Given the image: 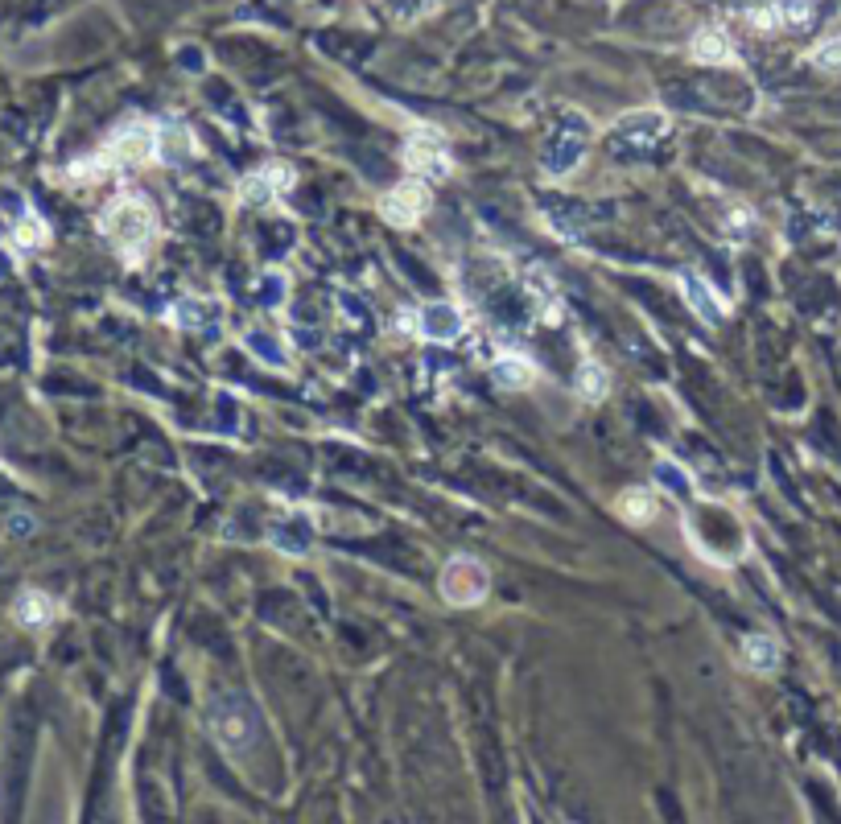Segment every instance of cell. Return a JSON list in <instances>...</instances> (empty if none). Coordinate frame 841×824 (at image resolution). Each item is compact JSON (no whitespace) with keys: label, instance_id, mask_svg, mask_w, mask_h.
<instances>
[{"label":"cell","instance_id":"3","mask_svg":"<svg viewBox=\"0 0 841 824\" xmlns=\"http://www.w3.org/2000/svg\"><path fill=\"white\" fill-rule=\"evenodd\" d=\"M487 590H491V573L475 557H454L442 569V598L450 606H479L487 598Z\"/></svg>","mask_w":841,"mask_h":824},{"label":"cell","instance_id":"11","mask_svg":"<svg viewBox=\"0 0 841 824\" xmlns=\"http://www.w3.org/2000/svg\"><path fill=\"white\" fill-rule=\"evenodd\" d=\"M689 54L705 66H726V62H734V42L722 25H701L689 42Z\"/></svg>","mask_w":841,"mask_h":824},{"label":"cell","instance_id":"18","mask_svg":"<svg viewBox=\"0 0 841 824\" xmlns=\"http://www.w3.org/2000/svg\"><path fill=\"white\" fill-rule=\"evenodd\" d=\"M186 149H190L186 128H182V124H165V128H161V141H157V157L170 161V165H178V161H186Z\"/></svg>","mask_w":841,"mask_h":824},{"label":"cell","instance_id":"19","mask_svg":"<svg viewBox=\"0 0 841 824\" xmlns=\"http://www.w3.org/2000/svg\"><path fill=\"white\" fill-rule=\"evenodd\" d=\"M656 474H660V483L668 487V491H677V495H689V483H685V474L672 466V462H660L656 466Z\"/></svg>","mask_w":841,"mask_h":824},{"label":"cell","instance_id":"10","mask_svg":"<svg viewBox=\"0 0 841 824\" xmlns=\"http://www.w3.org/2000/svg\"><path fill=\"white\" fill-rule=\"evenodd\" d=\"M681 293H685L689 309H693V314H697L705 326H718V322L726 318V301L710 289V281H701L697 272H685V277H681Z\"/></svg>","mask_w":841,"mask_h":824},{"label":"cell","instance_id":"6","mask_svg":"<svg viewBox=\"0 0 841 824\" xmlns=\"http://www.w3.org/2000/svg\"><path fill=\"white\" fill-rule=\"evenodd\" d=\"M429 186L425 182H400L392 194H384L380 202V215L392 223V227H417L421 215L429 211Z\"/></svg>","mask_w":841,"mask_h":824},{"label":"cell","instance_id":"13","mask_svg":"<svg viewBox=\"0 0 841 824\" xmlns=\"http://www.w3.org/2000/svg\"><path fill=\"white\" fill-rule=\"evenodd\" d=\"M743 664L751 672H776L780 664V643L771 635H747L743 639Z\"/></svg>","mask_w":841,"mask_h":824},{"label":"cell","instance_id":"8","mask_svg":"<svg viewBox=\"0 0 841 824\" xmlns=\"http://www.w3.org/2000/svg\"><path fill=\"white\" fill-rule=\"evenodd\" d=\"M462 330H466V318L450 301H433V305L417 309V334L429 342H454Z\"/></svg>","mask_w":841,"mask_h":824},{"label":"cell","instance_id":"15","mask_svg":"<svg viewBox=\"0 0 841 824\" xmlns=\"http://www.w3.org/2000/svg\"><path fill=\"white\" fill-rule=\"evenodd\" d=\"M607 388H611L607 367H602L598 359H586V363L578 367V396L590 400V404H598V400H607Z\"/></svg>","mask_w":841,"mask_h":824},{"label":"cell","instance_id":"20","mask_svg":"<svg viewBox=\"0 0 841 824\" xmlns=\"http://www.w3.org/2000/svg\"><path fill=\"white\" fill-rule=\"evenodd\" d=\"M248 347H252V355H264V363L285 367V355H277V351H273V342H268L264 334H248Z\"/></svg>","mask_w":841,"mask_h":824},{"label":"cell","instance_id":"7","mask_svg":"<svg viewBox=\"0 0 841 824\" xmlns=\"http://www.w3.org/2000/svg\"><path fill=\"white\" fill-rule=\"evenodd\" d=\"M289 186H293V169L281 165V161H273V165L256 169V174H248V178L240 182V202H244V206H273L277 194L289 190Z\"/></svg>","mask_w":841,"mask_h":824},{"label":"cell","instance_id":"5","mask_svg":"<svg viewBox=\"0 0 841 824\" xmlns=\"http://www.w3.org/2000/svg\"><path fill=\"white\" fill-rule=\"evenodd\" d=\"M405 165H409V174H417L425 182H442V178H450V169H454L446 141L437 132H429V128L413 132L405 141Z\"/></svg>","mask_w":841,"mask_h":824},{"label":"cell","instance_id":"14","mask_svg":"<svg viewBox=\"0 0 841 824\" xmlns=\"http://www.w3.org/2000/svg\"><path fill=\"white\" fill-rule=\"evenodd\" d=\"M619 515L627 524H648L652 515H656V495L652 491H644V487H631V491H623L619 495Z\"/></svg>","mask_w":841,"mask_h":824},{"label":"cell","instance_id":"12","mask_svg":"<svg viewBox=\"0 0 841 824\" xmlns=\"http://www.w3.org/2000/svg\"><path fill=\"white\" fill-rule=\"evenodd\" d=\"M491 375H495V384H499V388H508V392H524V388H532V384H536V367H532L528 359H520V355L495 359Z\"/></svg>","mask_w":841,"mask_h":824},{"label":"cell","instance_id":"21","mask_svg":"<svg viewBox=\"0 0 841 824\" xmlns=\"http://www.w3.org/2000/svg\"><path fill=\"white\" fill-rule=\"evenodd\" d=\"M817 66H829V71H841V38H833V42H825V46L817 50Z\"/></svg>","mask_w":841,"mask_h":824},{"label":"cell","instance_id":"16","mask_svg":"<svg viewBox=\"0 0 841 824\" xmlns=\"http://www.w3.org/2000/svg\"><path fill=\"white\" fill-rule=\"evenodd\" d=\"M50 618H54V602H50L46 594L29 590V594L17 598V623H21V627H46Z\"/></svg>","mask_w":841,"mask_h":824},{"label":"cell","instance_id":"2","mask_svg":"<svg viewBox=\"0 0 841 824\" xmlns=\"http://www.w3.org/2000/svg\"><path fill=\"white\" fill-rule=\"evenodd\" d=\"M157 141H161V128L157 124H145V120H137V124H128V128H120L112 141L99 149L91 161H83V165H75V174H104V169H137V165H145V161H153L157 157Z\"/></svg>","mask_w":841,"mask_h":824},{"label":"cell","instance_id":"9","mask_svg":"<svg viewBox=\"0 0 841 824\" xmlns=\"http://www.w3.org/2000/svg\"><path fill=\"white\" fill-rule=\"evenodd\" d=\"M664 132H668V116L664 112H627L623 120H615V136L623 145H635V149L656 145Z\"/></svg>","mask_w":841,"mask_h":824},{"label":"cell","instance_id":"17","mask_svg":"<svg viewBox=\"0 0 841 824\" xmlns=\"http://www.w3.org/2000/svg\"><path fill=\"white\" fill-rule=\"evenodd\" d=\"M211 309H215V305L186 297V301H178V305H174V322H178L182 330H207V326L215 322V314H211Z\"/></svg>","mask_w":841,"mask_h":824},{"label":"cell","instance_id":"1","mask_svg":"<svg viewBox=\"0 0 841 824\" xmlns=\"http://www.w3.org/2000/svg\"><path fill=\"white\" fill-rule=\"evenodd\" d=\"M99 231H104L112 244L120 248V256L128 264H137L145 256V248L153 244V235H157V215H153V206L137 194H124L116 198L104 219H99Z\"/></svg>","mask_w":841,"mask_h":824},{"label":"cell","instance_id":"4","mask_svg":"<svg viewBox=\"0 0 841 824\" xmlns=\"http://www.w3.org/2000/svg\"><path fill=\"white\" fill-rule=\"evenodd\" d=\"M211 730L223 742V750L240 754L256 738V713L240 697H219L215 709H211Z\"/></svg>","mask_w":841,"mask_h":824}]
</instances>
